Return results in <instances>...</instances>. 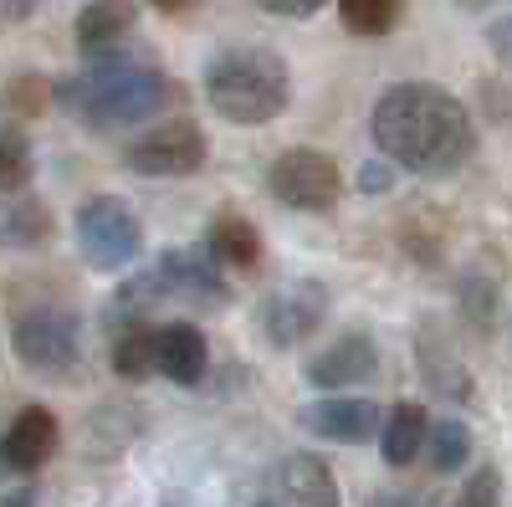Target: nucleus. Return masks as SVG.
<instances>
[{
    "instance_id": "f257e3e1",
    "label": "nucleus",
    "mask_w": 512,
    "mask_h": 507,
    "mask_svg": "<svg viewBox=\"0 0 512 507\" xmlns=\"http://www.w3.org/2000/svg\"><path fill=\"white\" fill-rule=\"evenodd\" d=\"M369 134L379 159H390L405 175L420 180H451L477 159V118L456 93H446L441 82H395L384 88Z\"/></svg>"
},
{
    "instance_id": "f03ea898",
    "label": "nucleus",
    "mask_w": 512,
    "mask_h": 507,
    "mask_svg": "<svg viewBox=\"0 0 512 507\" xmlns=\"http://www.w3.org/2000/svg\"><path fill=\"white\" fill-rule=\"evenodd\" d=\"M180 98H185V88L175 77L144 57H134L128 47L88 57L82 72L52 82V108L77 118L88 134L139 129V123H154L159 113H169Z\"/></svg>"
},
{
    "instance_id": "7ed1b4c3",
    "label": "nucleus",
    "mask_w": 512,
    "mask_h": 507,
    "mask_svg": "<svg viewBox=\"0 0 512 507\" xmlns=\"http://www.w3.org/2000/svg\"><path fill=\"white\" fill-rule=\"evenodd\" d=\"M200 88H205V103L216 118L256 129V123H272V118L287 113L292 67L272 47H226L205 62Z\"/></svg>"
},
{
    "instance_id": "20e7f679",
    "label": "nucleus",
    "mask_w": 512,
    "mask_h": 507,
    "mask_svg": "<svg viewBox=\"0 0 512 507\" xmlns=\"http://www.w3.org/2000/svg\"><path fill=\"white\" fill-rule=\"evenodd\" d=\"M16 359L41 379H67L82 364V318L62 303H31L11 323Z\"/></svg>"
},
{
    "instance_id": "39448f33",
    "label": "nucleus",
    "mask_w": 512,
    "mask_h": 507,
    "mask_svg": "<svg viewBox=\"0 0 512 507\" xmlns=\"http://www.w3.org/2000/svg\"><path fill=\"white\" fill-rule=\"evenodd\" d=\"M72 236H77V251L93 272H123L139 262L144 251V226L134 216V205L118 200V195H93L77 205L72 216Z\"/></svg>"
},
{
    "instance_id": "423d86ee",
    "label": "nucleus",
    "mask_w": 512,
    "mask_h": 507,
    "mask_svg": "<svg viewBox=\"0 0 512 507\" xmlns=\"http://www.w3.org/2000/svg\"><path fill=\"white\" fill-rule=\"evenodd\" d=\"M210 159V139L195 118H169L154 123L139 139L123 144V169L139 180H190Z\"/></svg>"
},
{
    "instance_id": "0eeeda50",
    "label": "nucleus",
    "mask_w": 512,
    "mask_h": 507,
    "mask_svg": "<svg viewBox=\"0 0 512 507\" xmlns=\"http://www.w3.org/2000/svg\"><path fill=\"white\" fill-rule=\"evenodd\" d=\"M267 190H272V200L297 210V216H328V210L344 200V169H338L333 154L297 144V149H282L272 159Z\"/></svg>"
},
{
    "instance_id": "6e6552de",
    "label": "nucleus",
    "mask_w": 512,
    "mask_h": 507,
    "mask_svg": "<svg viewBox=\"0 0 512 507\" xmlns=\"http://www.w3.org/2000/svg\"><path fill=\"white\" fill-rule=\"evenodd\" d=\"M328 323V287L323 282H282L272 287L262 303H256V328H262V338L272 349H297L308 344V338Z\"/></svg>"
},
{
    "instance_id": "1a4fd4ad",
    "label": "nucleus",
    "mask_w": 512,
    "mask_h": 507,
    "mask_svg": "<svg viewBox=\"0 0 512 507\" xmlns=\"http://www.w3.org/2000/svg\"><path fill=\"white\" fill-rule=\"evenodd\" d=\"M379 374V344L354 328V333H338L328 349H318L308 364H303V379L323 395H338V390H354V385H369Z\"/></svg>"
},
{
    "instance_id": "9d476101",
    "label": "nucleus",
    "mask_w": 512,
    "mask_h": 507,
    "mask_svg": "<svg viewBox=\"0 0 512 507\" xmlns=\"http://www.w3.org/2000/svg\"><path fill=\"white\" fill-rule=\"evenodd\" d=\"M379 415L384 410L374 400H364L354 390H338V395H323V400L297 410V426L318 441H333V446H364L379 431Z\"/></svg>"
},
{
    "instance_id": "9b49d317",
    "label": "nucleus",
    "mask_w": 512,
    "mask_h": 507,
    "mask_svg": "<svg viewBox=\"0 0 512 507\" xmlns=\"http://www.w3.org/2000/svg\"><path fill=\"white\" fill-rule=\"evenodd\" d=\"M62 446V426L47 405H21L16 420L0 436V472L6 477H36Z\"/></svg>"
},
{
    "instance_id": "f8f14e48",
    "label": "nucleus",
    "mask_w": 512,
    "mask_h": 507,
    "mask_svg": "<svg viewBox=\"0 0 512 507\" xmlns=\"http://www.w3.org/2000/svg\"><path fill=\"white\" fill-rule=\"evenodd\" d=\"M154 272H159L169 298H190L205 308H216L226 298V272L210 262L205 246H164L154 257Z\"/></svg>"
},
{
    "instance_id": "ddd939ff",
    "label": "nucleus",
    "mask_w": 512,
    "mask_h": 507,
    "mask_svg": "<svg viewBox=\"0 0 512 507\" xmlns=\"http://www.w3.org/2000/svg\"><path fill=\"white\" fill-rule=\"evenodd\" d=\"M154 374L180 390H195L210 374V344L190 318H169L154 328Z\"/></svg>"
},
{
    "instance_id": "4468645a",
    "label": "nucleus",
    "mask_w": 512,
    "mask_h": 507,
    "mask_svg": "<svg viewBox=\"0 0 512 507\" xmlns=\"http://www.w3.org/2000/svg\"><path fill=\"white\" fill-rule=\"evenodd\" d=\"M205 251L221 272H256L262 257H267V241H262V231H256L251 216H241L236 205H226L205 226Z\"/></svg>"
},
{
    "instance_id": "2eb2a0df",
    "label": "nucleus",
    "mask_w": 512,
    "mask_h": 507,
    "mask_svg": "<svg viewBox=\"0 0 512 507\" xmlns=\"http://www.w3.org/2000/svg\"><path fill=\"white\" fill-rule=\"evenodd\" d=\"M139 31V0H88L72 26L77 36V52L82 57H103L128 47V36Z\"/></svg>"
},
{
    "instance_id": "dca6fc26",
    "label": "nucleus",
    "mask_w": 512,
    "mask_h": 507,
    "mask_svg": "<svg viewBox=\"0 0 512 507\" xmlns=\"http://www.w3.org/2000/svg\"><path fill=\"white\" fill-rule=\"evenodd\" d=\"M57 241V216L41 195H0V251H41Z\"/></svg>"
},
{
    "instance_id": "f3484780",
    "label": "nucleus",
    "mask_w": 512,
    "mask_h": 507,
    "mask_svg": "<svg viewBox=\"0 0 512 507\" xmlns=\"http://www.w3.org/2000/svg\"><path fill=\"white\" fill-rule=\"evenodd\" d=\"M425 426H431V415H425L420 400H395L390 410L379 415V456L384 467H410L420 456V441H425Z\"/></svg>"
},
{
    "instance_id": "a211bd4d",
    "label": "nucleus",
    "mask_w": 512,
    "mask_h": 507,
    "mask_svg": "<svg viewBox=\"0 0 512 507\" xmlns=\"http://www.w3.org/2000/svg\"><path fill=\"white\" fill-rule=\"evenodd\" d=\"M472 451H477V441H472V431H466V420L441 415V420H431V426H425L420 456L431 461V472H436V477H456V472H466Z\"/></svg>"
},
{
    "instance_id": "6ab92c4d",
    "label": "nucleus",
    "mask_w": 512,
    "mask_h": 507,
    "mask_svg": "<svg viewBox=\"0 0 512 507\" xmlns=\"http://www.w3.org/2000/svg\"><path fill=\"white\" fill-rule=\"evenodd\" d=\"M164 298H169V292H164L159 272L144 267V272H134V277H128V282L113 292V298H108V308H103V328L113 333V328H128V323H149V313H154Z\"/></svg>"
},
{
    "instance_id": "aec40b11",
    "label": "nucleus",
    "mask_w": 512,
    "mask_h": 507,
    "mask_svg": "<svg viewBox=\"0 0 512 507\" xmlns=\"http://www.w3.org/2000/svg\"><path fill=\"white\" fill-rule=\"evenodd\" d=\"M415 349H420V369H425V379H431V385H436L441 395H451V400H472V395H477V385L466 379V364H461V359L446 349L441 328H431V323H425Z\"/></svg>"
},
{
    "instance_id": "412c9836",
    "label": "nucleus",
    "mask_w": 512,
    "mask_h": 507,
    "mask_svg": "<svg viewBox=\"0 0 512 507\" xmlns=\"http://www.w3.org/2000/svg\"><path fill=\"white\" fill-rule=\"evenodd\" d=\"M282 497L292 507H338V482L318 456H287L282 461Z\"/></svg>"
},
{
    "instance_id": "4be33fe9",
    "label": "nucleus",
    "mask_w": 512,
    "mask_h": 507,
    "mask_svg": "<svg viewBox=\"0 0 512 507\" xmlns=\"http://www.w3.org/2000/svg\"><path fill=\"white\" fill-rule=\"evenodd\" d=\"M108 359H113V374L128 379V385H144L154 374V323H128V328H113L108 333Z\"/></svg>"
},
{
    "instance_id": "5701e85b",
    "label": "nucleus",
    "mask_w": 512,
    "mask_h": 507,
    "mask_svg": "<svg viewBox=\"0 0 512 507\" xmlns=\"http://www.w3.org/2000/svg\"><path fill=\"white\" fill-rule=\"evenodd\" d=\"M333 6L354 36H390L405 21V0H333Z\"/></svg>"
},
{
    "instance_id": "b1692460",
    "label": "nucleus",
    "mask_w": 512,
    "mask_h": 507,
    "mask_svg": "<svg viewBox=\"0 0 512 507\" xmlns=\"http://www.w3.org/2000/svg\"><path fill=\"white\" fill-rule=\"evenodd\" d=\"M36 154H31V139L16 129V123L0 118V195H11V190H26L31 175H36Z\"/></svg>"
},
{
    "instance_id": "393cba45",
    "label": "nucleus",
    "mask_w": 512,
    "mask_h": 507,
    "mask_svg": "<svg viewBox=\"0 0 512 507\" xmlns=\"http://www.w3.org/2000/svg\"><path fill=\"white\" fill-rule=\"evenodd\" d=\"M497 308H502L497 282H487L482 272H466V277H461V313H466V328H477L482 338H492V333H497Z\"/></svg>"
},
{
    "instance_id": "a878e982",
    "label": "nucleus",
    "mask_w": 512,
    "mask_h": 507,
    "mask_svg": "<svg viewBox=\"0 0 512 507\" xmlns=\"http://www.w3.org/2000/svg\"><path fill=\"white\" fill-rule=\"evenodd\" d=\"M47 108H52V77H41V72L11 77L6 93H0V113H11V118H41Z\"/></svg>"
},
{
    "instance_id": "bb28decb",
    "label": "nucleus",
    "mask_w": 512,
    "mask_h": 507,
    "mask_svg": "<svg viewBox=\"0 0 512 507\" xmlns=\"http://www.w3.org/2000/svg\"><path fill=\"white\" fill-rule=\"evenodd\" d=\"M497 502H502V472L482 461V467H477L472 477L461 482V497H456V507H497Z\"/></svg>"
},
{
    "instance_id": "cd10ccee",
    "label": "nucleus",
    "mask_w": 512,
    "mask_h": 507,
    "mask_svg": "<svg viewBox=\"0 0 512 507\" xmlns=\"http://www.w3.org/2000/svg\"><path fill=\"white\" fill-rule=\"evenodd\" d=\"M354 185L364 190V195H384V190H395V164L390 159H369L359 175H354Z\"/></svg>"
},
{
    "instance_id": "c85d7f7f",
    "label": "nucleus",
    "mask_w": 512,
    "mask_h": 507,
    "mask_svg": "<svg viewBox=\"0 0 512 507\" xmlns=\"http://www.w3.org/2000/svg\"><path fill=\"white\" fill-rule=\"evenodd\" d=\"M267 16H282V21H313L328 0H256Z\"/></svg>"
},
{
    "instance_id": "c756f323",
    "label": "nucleus",
    "mask_w": 512,
    "mask_h": 507,
    "mask_svg": "<svg viewBox=\"0 0 512 507\" xmlns=\"http://www.w3.org/2000/svg\"><path fill=\"white\" fill-rule=\"evenodd\" d=\"M369 507H441V502L425 497V492H374Z\"/></svg>"
},
{
    "instance_id": "7c9ffc66",
    "label": "nucleus",
    "mask_w": 512,
    "mask_h": 507,
    "mask_svg": "<svg viewBox=\"0 0 512 507\" xmlns=\"http://www.w3.org/2000/svg\"><path fill=\"white\" fill-rule=\"evenodd\" d=\"M41 6H47V0H0V16L6 21H31Z\"/></svg>"
},
{
    "instance_id": "2f4dec72",
    "label": "nucleus",
    "mask_w": 512,
    "mask_h": 507,
    "mask_svg": "<svg viewBox=\"0 0 512 507\" xmlns=\"http://www.w3.org/2000/svg\"><path fill=\"white\" fill-rule=\"evenodd\" d=\"M149 6H154L159 16H190V11L205 6V0H149Z\"/></svg>"
},
{
    "instance_id": "473e14b6",
    "label": "nucleus",
    "mask_w": 512,
    "mask_h": 507,
    "mask_svg": "<svg viewBox=\"0 0 512 507\" xmlns=\"http://www.w3.org/2000/svg\"><path fill=\"white\" fill-rule=\"evenodd\" d=\"M0 507H36V487L26 482V487H11L6 497H0Z\"/></svg>"
},
{
    "instance_id": "72a5a7b5",
    "label": "nucleus",
    "mask_w": 512,
    "mask_h": 507,
    "mask_svg": "<svg viewBox=\"0 0 512 507\" xmlns=\"http://www.w3.org/2000/svg\"><path fill=\"white\" fill-rule=\"evenodd\" d=\"M492 52H497V57H507V21H497V26H492Z\"/></svg>"
},
{
    "instance_id": "f704fd0d",
    "label": "nucleus",
    "mask_w": 512,
    "mask_h": 507,
    "mask_svg": "<svg viewBox=\"0 0 512 507\" xmlns=\"http://www.w3.org/2000/svg\"><path fill=\"white\" fill-rule=\"evenodd\" d=\"M461 11H487V6H502V0H456Z\"/></svg>"
},
{
    "instance_id": "c9c22d12",
    "label": "nucleus",
    "mask_w": 512,
    "mask_h": 507,
    "mask_svg": "<svg viewBox=\"0 0 512 507\" xmlns=\"http://www.w3.org/2000/svg\"><path fill=\"white\" fill-rule=\"evenodd\" d=\"M251 507H277V502H251Z\"/></svg>"
}]
</instances>
